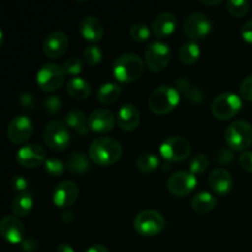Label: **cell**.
I'll return each instance as SVG.
<instances>
[{
    "label": "cell",
    "mask_w": 252,
    "mask_h": 252,
    "mask_svg": "<svg viewBox=\"0 0 252 252\" xmlns=\"http://www.w3.org/2000/svg\"><path fill=\"white\" fill-rule=\"evenodd\" d=\"M122 144L116 138L101 137L94 140L89 148V158L98 166H111L121 159Z\"/></svg>",
    "instance_id": "6da1fadb"
},
{
    "label": "cell",
    "mask_w": 252,
    "mask_h": 252,
    "mask_svg": "<svg viewBox=\"0 0 252 252\" xmlns=\"http://www.w3.org/2000/svg\"><path fill=\"white\" fill-rule=\"evenodd\" d=\"M145 70V62L138 54L125 53L113 62V76L120 83H133L140 79Z\"/></svg>",
    "instance_id": "7a4b0ae2"
},
{
    "label": "cell",
    "mask_w": 252,
    "mask_h": 252,
    "mask_svg": "<svg viewBox=\"0 0 252 252\" xmlns=\"http://www.w3.org/2000/svg\"><path fill=\"white\" fill-rule=\"evenodd\" d=\"M181 95L175 86H158L149 96L148 105L155 115H167L177 107Z\"/></svg>",
    "instance_id": "3957f363"
},
{
    "label": "cell",
    "mask_w": 252,
    "mask_h": 252,
    "mask_svg": "<svg viewBox=\"0 0 252 252\" xmlns=\"http://www.w3.org/2000/svg\"><path fill=\"white\" fill-rule=\"evenodd\" d=\"M166 225L164 216L154 209H144L135 216L133 226L134 230L144 238H153L161 233Z\"/></svg>",
    "instance_id": "277c9868"
},
{
    "label": "cell",
    "mask_w": 252,
    "mask_h": 252,
    "mask_svg": "<svg viewBox=\"0 0 252 252\" xmlns=\"http://www.w3.org/2000/svg\"><path fill=\"white\" fill-rule=\"evenodd\" d=\"M241 108H243L241 97L231 91L219 94L212 102V113L217 120L220 121L235 117Z\"/></svg>",
    "instance_id": "5b68a950"
},
{
    "label": "cell",
    "mask_w": 252,
    "mask_h": 252,
    "mask_svg": "<svg viewBox=\"0 0 252 252\" xmlns=\"http://www.w3.org/2000/svg\"><path fill=\"white\" fill-rule=\"evenodd\" d=\"M225 140L230 149L246 150L252 144V126L243 120L234 121L226 128Z\"/></svg>",
    "instance_id": "8992f818"
},
{
    "label": "cell",
    "mask_w": 252,
    "mask_h": 252,
    "mask_svg": "<svg viewBox=\"0 0 252 252\" xmlns=\"http://www.w3.org/2000/svg\"><path fill=\"white\" fill-rule=\"evenodd\" d=\"M171 61V48L162 41H153L148 44L144 54V62L152 71H161Z\"/></svg>",
    "instance_id": "52a82bcc"
},
{
    "label": "cell",
    "mask_w": 252,
    "mask_h": 252,
    "mask_svg": "<svg viewBox=\"0 0 252 252\" xmlns=\"http://www.w3.org/2000/svg\"><path fill=\"white\" fill-rule=\"evenodd\" d=\"M43 138L46 144L56 152H62L68 148L70 143V133L63 121L53 120L44 127Z\"/></svg>",
    "instance_id": "ba28073f"
},
{
    "label": "cell",
    "mask_w": 252,
    "mask_h": 252,
    "mask_svg": "<svg viewBox=\"0 0 252 252\" xmlns=\"http://www.w3.org/2000/svg\"><path fill=\"white\" fill-rule=\"evenodd\" d=\"M65 75L63 66L56 63H47L37 71V85L43 91H56L65 83Z\"/></svg>",
    "instance_id": "9c48e42d"
},
{
    "label": "cell",
    "mask_w": 252,
    "mask_h": 252,
    "mask_svg": "<svg viewBox=\"0 0 252 252\" xmlns=\"http://www.w3.org/2000/svg\"><path fill=\"white\" fill-rule=\"evenodd\" d=\"M189 154H191V143L186 138L180 135L166 138L160 145V155L166 161H184L189 157Z\"/></svg>",
    "instance_id": "30bf717a"
},
{
    "label": "cell",
    "mask_w": 252,
    "mask_h": 252,
    "mask_svg": "<svg viewBox=\"0 0 252 252\" xmlns=\"http://www.w3.org/2000/svg\"><path fill=\"white\" fill-rule=\"evenodd\" d=\"M212 31V22L203 12L193 11L185 17L184 33L191 41L196 42L203 39Z\"/></svg>",
    "instance_id": "8fae6325"
},
{
    "label": "cell",
    "mask_w": 252,
    "mask_h": 252,
    "mask_svg": "<svg viewBox=\"0 0 252 252\" xmlns=\"http://www.w3.org/2000/svg\"><path fill=\"white\" fill-rule=\"evenodd\" d=\"M33 134V122L27 116H15L7 125L6 137L14 144L27 142Z\"/></svg>",
    "instance_id": "7c38bea8"
},
{
    "label": "cell",
    "mask_w": 252,
    "mask_h": 252,
    "mask_svg": "<svg viewBox=\"0 0 252 252\" xmlns=\"http://www.w3.org/2000/svg\"><path fill=\"white\" fill-rule=\"evenodd\" d=\"M197 186L196 175L189 171H177L169 177L166 187L171 194L176 197H185L191 193Z\"/></svg>",
    "instance_id": "4fadbf2b"
},
{
    "label": "cell",
    "mask_w": 252,
    "mask_h": 252,
    "mask_svg": "<svg viewBox=\"0 0 252 252\" xmlns=\"http://www.w3.org/2000/svg\"><path fill=\"white\" fill-rule=\"evenodd\" d=\"M16 160L21 166L27 169H34L44 164L47 160V153L42 145L31 143L20 148L16 153Z\"/></svg>",
    "instance_id": "5bb4252c"
},
{
    "label": "cell",
    "mask_w": 252,
    "mask_h": 252,
    "mask_svg": "<svg viewBox=\"0 0 252 252\" xmlns=\"http://www.w3.org/2000/svg\"><path fill=\"white\" fill-rule=\"evenodd\" d=\"M0 234L10 244H21L25 239L24 223L16 216H5L0 221Z\"/></svg>",
    "instance_id": "9a60e30c"
},
{
    "label": "cell",
    "mask_w": 252,
    "mask_h": 252,
    "mask_svg": "<svg viewBox=\"0 0 252 252\" xmlns=\"http://www.w3.org/2000/svg\"><path fill=\"white\" fill-rule=\"evenodd\" d=\"M69 47V39L68 36L64 33L63 31H52L51 33H48L46 36V38L43 39V44H42V48H43L44 54H46L48 58H59V57L63 56L66 52Z\"/></svg>",
    "instance_id": "2e32d148"
},
{
    "label": "cell",
    "mask_w": 252,
    "mask_h": 252,
    "mask_svg": "<svg viewBox=\"0 0 252 252\" xmlns=\"http://www.w3.org/2000/svg\"><path fill=\"white\" fill-rule=\"evenodd\" d=\"M79 196L78 185L73 181H62L53 191V203L58 208H68L73 206Z\"/></svg>",
    "instance_id": "e0dca14e"
},
{
    "label": "cell",
    "mask_w": 252,
    "mask_h": 252,
    "mask_svg": "<svg viewBox=\"0 0 252 252\" xmlns=\"http://www.w3.org/2000/svg\"><path fill=\"white\" fill-rule=\"evenodd\" d=\"M89 128L95 133H108L113 129L116 118L110 110L97 108L93 111L88 118Z\"/></svg>",
    "instance_id": "ac0fdd59"
},
{
    "label": "cell",
    "mask_w": 252,
    "mask_h": 252,
    "mask_svg": "<svg viewBox=\"0 0 252 252\" xmlns=\"http://www.w3.org/2000/svg\"><path fill=\"white\" fill-rule=\"evenodd\" d=\"M79 32L81 37L91 43H96L102 39L105 29L103 25L97 17L95 16H84L79 22Z\"/></svg>",
    "instance_id": "d6986e66"
},
{
    "label": "cell",
    "mask_w": 252,
    "mask_h": 252,
    "mask_svg": "<svg viewBox=\"0 0 252 252\" xmlns=\"http://www.w3.org/2000/svg\"><path fill=\"white\" fill-rule=\"evenodd\" d=\"M208 184L212 191L214 193L219 194V196H225V194H228L233 189L234 186V181L230 172L225 169H221V167L214 169L209 174Z\"/></svg>",
    "instance_id": "ffe728a7"
},
{
    "label": "cell",
    "mask_w": 252,
    "mask_h": 252,
    "mask_svg": "<svg viewBox=\"0 0 252 252\" xmlns=\"http://www.w3.org/2000/svg\"><path fill=\"white\" fill-rule=\"evenodd\" d=\"M117 122L121 129L125 132H132L140 123L139 110L133 103H126L118 110Z\"/></svg>",
    "instance_id": "44dd1931"
},
{
    "label": "cell",
    "mask_w": 252,
    "mask_h": 252,
    "mask_svg": "<svg viewBox=\"0 0 252 252\" xmlns=\"http://www.w3.org/2000/svg\"><path fill=\"white\" fill-rule=\"evenodd\" d=\"M177 26V17L170 11H164L158 15L152 24V30L159 38L169 37Z\"/></svg>",
    "instance_id": "7402d4cb"
},
{
    "label": "cell",
    "mask_w": 252,
    "mask_h": 252,
    "mask_svg": "<svg viewBox=\"0 0 252 252\" xmlns=\"http://www.w3.org/2000/svg\"><path fill=\"white\" fill-rule=\"evenodd\" d=\"M64 123L76 134L85 135L89 132V123L85 113L80 110H70L64 117Z\"/></svg>",
    "instance_id": "603a6c76"
},
{
    "label": "cell",
    "mask_w": 252,
    "mask_h": 252,
    "mask_svg": "<svg viewBox=\"0 0 252 252\" xmlns=\"http://www.w3.org/2000/svg\"><path fill=\"white\" fill-rule=\"evenodd\" d=\"M66 90L74 100L84 101L90 96L91 86L84 78L74 76V78L69 79V81L66 83Z\"/></svg>",
    "instance_id": "cb8c5ba5"
},
{
    "label": "cell",
    "mask_w": 252,
    "mask_h": 252,
    "mask_svg": "<svg viewBox=\"0 0 252 252\" xmlns=\"http://www.w3.org/2000/svg\"><path fill=\"white\" fill-rule=\"evenodd\" d=\"M122 94V88L117 83H105L97 90V100L102 105H113Z\"/></svg>",
    "instance_id": "d4e9b609"
},
{
    "label": "cell",
    "mask_w": 252,
    "mask_h": 252,
    "mask_svg": "<svg viewBox=\"0 0 252 252\" xmlns=\"http://www.w3.org/2000/svg\"><path fill=\"white\" fill-rule=\"evenodd\" d=\"M33 208V198L29 192L17 193L11 202V209L16 217H26Z\"/></svg>",
    "instance_id": "484cf974"
},
{
    "label": "cell",
    "mask_w": 252,
    "mask_h": 252,
    "mask_svg": "<svg viewBox=\"0 0 252 252\" xmlns=\"http://www.w3.org/2000/svg\"><path fill=\"white\" fill-rule=\"evenodd\" d=\"M192 208L197 212V213H208L214 207L217 206V198L212 193L206 191H202L197 193L196 196L192 198Z\"/></svg>",
    "instance_id": "4316f807"
},
{
    "label": "cell",
    "mask_w": 252,
    "mask_h": 252,
    "mask_svg": "<svg viewBox=\"0 0 252 252\" xmlns=\"http://www.w3.org/2000/svg\"><path fill=\"white\" fill-rule=\"evenodd\" d=\"M65 167H68L69 171L74 172V174H84L90 167V161L84 153L74 152L66 159Z\"/></svg>",
    "instance_id": "83f0119b"
},
{
    "label": "cell",
    "mask_w": 252,
    "mask_h": 252,
    "mask_svg": "<svg viewBox=\"0 0 252 252\" xmlns=\"http://www.w3.org/2000/svg\"><path fill=\"white\" fill-rule=\"evenodd\" d=\"M199 56H201V47L198 46L197 42L193 41L184 43L179 51L180 61L184 64H187V65L196 63L199 59Z\"/></svg>",
    "instance_id": "f1b7e54d"
},
{
    "label": "cell",
    "mask_w": 252,
    "mask_h": 252,
    "mask_svg": "<svg viewBox=\"0 0 252 252\" xmlns=\"http://www.w3.org/2000/svg\"><path fill=\"white\" fill-rule=\"evenodd\" d=\"M159 164V158L153 153H143L135 160V166L143 174H148V172L157 170Z\"/></svg>",
    "instance_id": "f546056e"
},
{
    "label": "cell",
    "mask_w": 252,
    "mask_h": 252,
    "mask_svg": "<svg viewBox=\"0 0 252 252\" xmlns=\"http://www.w3.org/2000/svg\"><path fill=\"white\" fill-rule=\"evenodd\" d=\"M83 57L89 65L95 66L101 63L103 54L100 47L96 46V44H90V46H88L85 49H84Z\"/></svg>",
    "instance_id": "4dcf8cb0"
},
{
    "label": "cell",
    "mask_w": 252,
    "mask_h": 252,
    "mask_svg": "<svg viewBox=\"0 0 252 252\" xmlns=\"http://www.w3.org/2000/svg\"><path fill=\"white\" fill-rule=\"evenodd\" d=\"M129 36L135 42H145L150 37V29L143 22H135L130 26Z\"/></svg>",
    "instance_id": "1f68e13d"
},
{
    "label": "cell",
    "mask_w": 252,
    "mask_h": 252,
    "mask_svg": "<svg viewBox=\"0 0 252 252\" xmlns=\"http://www.w3.org/2000/svg\"><path fill=\"white\" fill-rule=\"evenodd\" d=\"M44 170H46V172L49 175V176L59 177L64 174L65 165H64L63 161L59 160L58 158L51 157V158H47L46 162H44Z\"/></svg>",
    "instance_id": "d6a6232c"
},
{
    "label": "cell",
    "mask_w": 252,
    "mask_h": 252,
    "mask_svg": "<svg viewBox=\"0 0 252 252\" xmlns=\"http://www.w3.org/2000/svg\"><path fill=\"white\" fill-rule=\"evenodd\" d=\"M226 7L228 11L230 12L233 16L235 17H243L245 16L250 9V4L246 0H229L226 2Z\"/></svg>",
    "instance_id": "836d02e7"
},
{
    "label": "cell",
    "mask_w": 252,
    "mask_h": 252,
    "mask_svg": "<svg viewBox=\"0 0 252 252\" xmlns=\"http://www.w3.org/2000/svg\"><path fill=\"white\" fill-rule=\"evenodd\" d=\"M189 172L197 175L202 174V172L206 171V169L208 167V158L204 154L199 153V154H196L191 160H189Z\"/></svg>",
    "instance_id": "e575fe53"
},
{
    "label": "cell",
    "mask_w": 252,
    "mask_h": 252,
    "mask_svg": "<svg viewBox=\"0 0 252 252\" xmlns=\"http://www.w3.org/2000/svg\"><path fill=\"white\" fill-rule=\"evenodd\" d=\"M63 69L65 71V74L68 75H73V78L78 74L81 73L83 70V61L76 57H71V58L66 59L63 64Z\"/></svg>",
    "instance_id": "d590c367"
},
{
    "label": "cell",
    "mask_w": 252,
    "mask_h": 252,
    "mask_svg": "<svg viewBox=\"0 0 252 252\" xmlns=\"http://www.w3.org/2000/svg\"><path fill=\"white\" fill-rule=\"evenodd\" d=\"M62 106H63V102H62L59 96H48L43 101V108L48 115L59 113V111L62 110Z\"/></svg>",
    "instance_id": "8d00e7d4"
},
{
    "label": "cell",
    "mask_w": 252,
    "mask_h": 252,
    "mask_svg": "<svg viewBox=\"0 0 252 252\" xmlns=\"http://www.w3.org/2000/svg\"><path fill=\"white\" fill-rule=\"evenodd\" d=\"M186 97V100H189V102L192 103H201L202 100H203V93H202L201 89L196 88L191 84L184 93L181 94Z\"/></svg>",
    "instance_id": "74e56055"
},
{
    "label": "cell",
    "mask_w": 252,
    "mask_h": 252,
    "mask_svg": "<svg viewBox=\"0 0 252 252\" xmlns=\"http://www.w3.org/2000/svg\"><path fill=\"white\" fill-rule=\"evenodd\" d=\"M10 186L17 193H22L29 187V181L24 176H21V175H16V176L11 177V180H10Z\"/></svg>",
    "instance_id": "f35d334b"
},
{
    "label": "cell",
    "mask_w": 252,
    "mask_h": 252,
    "mask_svg": "<svg viewBox=\"0 0 252 252\" xmlns=\"http://www.w3.org/2000/svg\"><path fill=\"white\" fill-rule=\"evenodd\" d=\"M234 159V154L228 149V148H219L216 152V161L221 165H229Z\"/></svg>",
    "instance_id": "ab89813d"
},
{
    "label": "cell",
    "mask_w": 252,
    "mask_h": 252,
    "mask_svg": "<svg viewBox=\"0 0 252 252\" xmlns=\"http://www.w3.org/2000/svg\"><path fill=\"white\" fill-rule=\"evenodd\" d=\"M240 94L244 100L252 102V74L246 76L243 80L240 85Z\"/></svg>",
    "instance_id": "60d3db41"
},
{
    "label": "cell",
    "mask_w": 252,
    "mask_h": 252,
    "mask_svg": "<svg viewBox=\"0 0 252 252\" xmlns=\"http://www.w3.org/2000/svg\"><path fill=\"white\" fill-rule=\"evenodd\" d=\"M19 103L25 111L33 110L36 106V100H34L33 95L30 93H22L19 97Z\"/></svg>",
    "instance_id": "b9f144b4"
},
{
    "label": "cell",
    "mask_w": 252,
    "mask_h": 252,
    "mask_svg": "<svg viewBox=\"0 0 252 252\" xmlns=\"http://www.w3.org/2000/svg\"><path fill=\"white\" fill-rule=\"evenodd\" d=\"M239 162L245 171L252 172V150H245L239 158Z\"/></svg>",
    "instance_id": "7bdbcfd3"
},
{
    "label": "cell",
    "mask_w": 252,
    "mask_h": 252,
    "mask_svg": "<svg viewBox=\"0 0 252 252\" xmlns=\"http://www.w3.org/2000/svg\"><path fill=\"white\" fill-rule=\"evenodd\" d=\"M21 248L25 252H34L38 250V243L34 238L29 236V238L24 239V241L21 243Z\"/></svg>",
    "instance_id": "ee69618b"
},
{
    "label": "cell",
    "mask_w": 252,
    "mask_h": 252,
    "mask_svg": "<svg viewBox=\"0 0 252 252\" xmlns=\"http://www.w3.org/2000/svg\"><path fill=\"white\" fill-rule=\"evenodd\" d=\"M241 37L244 41L252 44V19L246 21L241 27Z\"/></svg>",
    "instance_id": "f6af8a7d"
},
{
    "label": "cell",
    "mask_w": 252,
    "mask_h": 252,
    "mask_svg": "<svg viewBox=\"0 0 252 252\" xmlns=\"http://www.w3.org/2000/svg\"><path fill=\"white\" fill-rule=\"evenodd\" d=\"M62 221H63L64 224H70L71 221H73L74 219V214L71 211H65L63 212V214H62Z\"/></svg>",
    "instance_id": "bcb514c9"
},
{
    "label": "cell",
    "mask_w": 252,
    "mask_h": 252,
    "mask_svg": "<svg viewBox=\"0 0 252 252\" xmlns=\"http://www.w3.org/2000/svg\"><path fill=\"white\" fill-rule=\"evenodd\" d=\"M85 252H110L108 249L103 245H93L88 249Z\"/></svg>",
    "instance_id": "7dc6e473"
},
{
    "label": "cell",
    "mask_w": 252,
    "mask_h": 252,
    "mask_svg": "<svg viewBox=\"0 0 252 252\" xmlns=\"http://www.w3.org/2000/svg\"><path fill=\"white\" fill-rule=\"evenodd\" d=\"M56 252H75V251H74L73 246L69 245V244H61V245L57 248Z\"/></svg>",
    "instance_id": "c3c4849f"
},
{
    "label": "cell",
    "mask_w": 252,
    "mask_h": 252,
    "mask_svg": "<svg viewBox=\"0 0 252 252\" xmlns=\"http://www.w3.org/2000/svg\"><path fill=\"white\" fill-rule=\"evenodd\" d=\"M202 4L209 5V6H214V5H219L223 2V0H201Z\"/></svg>",
    "instance_id": "681fc988"
}]
</instances>
